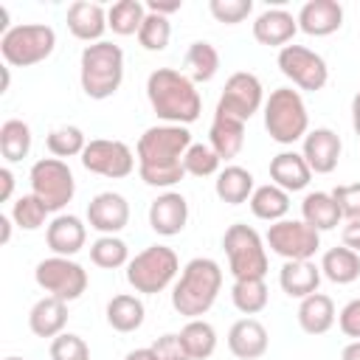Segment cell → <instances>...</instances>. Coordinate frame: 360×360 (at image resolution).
I'll list each match as a JSON object with an SVG mask.
<instances>
[{"label": "cell", "instance_id": "obj_31", "mask_svg": "<svg viewBox=\"0 0 360 360\" xmlns=\"http://www.w3.org/2000/svg\"><path fill=\"white\" fill-rule=\"evenodd\" d=\"M253 174L248 172V169H242V166H225L219 174H217V180H214V191H217V197L222 200V202H228V205H242V202H248L250 200V194H253Z\"/></svg>", "mask_w": 360, "mask_h": 360}, {"label": "cell", "instance_id": "obj_20", "mask_svg": "<svg viewBox=\"0 0 360 360\" xmlns=\"http://www.w3.org/2000/svg\"><path fill=\"white\" fill-rule=\"evenodd\" d=\"M68 31L82 39V42H101L104 31H107V8L90 0H76L68 6Z\"/></svg>", "mask_w": 360, "mask_h": 360}, {"label": "cell", "instance_id": "obj_32", "mask_svg": "<svg viewBox=\"0 0 360 360\" xmlns=\"http://www.w3.org/2000/svg\"><path fill=\"white\" fill-rule=\"evenodd\" d=\"M143 315H146L143 301H141L138 295H129V292H118V295H112L110 304H107V323H110L115 332H121V335L141 329Z\"/></svg>", "mask_w": 360, "mask_h": 360}, {"label": "cell", "instance_id": "obj_46", "mask_svg": "<svg viewBox=\"0 0 360 360\" xmlns=\"http://www.w3.org/2000/svg\"><path fill=\"white\" fill-rule=\"evenodd\" d=\"M152 352H155L158 360H191L188 352H186V346H183V340H180V335H174V332L160 335L152 343Z\"/></svg>", "mask_w": 360, "mask_h": 360}, {"label": "cell", "instance_id": "obj_9", "mask_svg": "<svg viewBox=\"0 0 360 360\" xmlns=\"http://www.w3.org/2000/svg\"><path fill=\"white\" fill-rule=\"evenodd\" d=\"M31 194H37L45 208L53 214V211H62L73 194H76V180H73V172L65 160L59 158H42L31 166Z\"/></svg>", "mask_w": 360, "mask_h": 360}, {"label": "cell", "instance_id": "obj_27", "mask_svg": "<svg viewBox=\"0 0 360 360\" xmlns=\"http://www.w3.org/2000/svg\"><path fill=\"white\" fill-rule=\"evenodd\" d=\"M335 301L326 292H312L298 304V326L307 335H326L335 326Z\"/></svg>", "mask_w": 360, "mask_h": 360}, {"label": "cell", "instance_id": "obj_24", "mask_svg": "<svg viewBox=\"0 0 360 360\" xmlns=\"http://www.w3.org/2000/svg\"><path fill=\"white\" fill-rule=\"evenodd\" d=\"M208 146L219 155V160L236 158L245 146V121L225 112H214V121L208 129Z\"/></svg>", "mask_w": 360, "mask_h": 360}, {"label": "cell", "instance_id": "obj_18", "mask_svg": "<svg viewBox=\"0 0 360 360\" xmlns=\"http://www.w3.org/2000/svg\"><path fill=\"white\" fill-rule=\"evenodd\" d=\"M45 242L53 250V256L73 259L87 242V225L76 214H56L45 228Z\"/></svg>", "mask_w": 360, "mask_h": 360}, {"label": "cell", "instance_id": "obj_17", "mask_svg": "<svg viewBox=\"0 0 360 360\" xmlns=\"http://www.w3.org/2000/svg\"><path fill=\"white\" fill-rule=\"evenodd\" d=\"M188 222V202L180 191H163L149 205V228L158 236H177Z\"/></svg>", "mask_w": 360, "mask_h": 360}, {"label": "cell", "instance_id": "obj_11", "mask_svg": "<svg viewBox=\"0 0 360 360\" xmlns=\"http://www.w3.org/2000/svg\"><path fill=\"white\" fill-rule=\"evenodd\" d=\"M34 281L53 298L76 301L87 290V270L68 256H48L34 267Z\"/></svg>", "mask_w": 360, "mask_h": 360}, {"label": "cell", "instance_id": "obj_23", "mask_svg": "<svg viewBox=\"0 0 360 360\" xmlns=\"http://www.w3.org/2000/svg\"><path fill=\"white\" fill-rule=\"evenodd\" d=\"M309 177H312V169L307 166L301 152H278L270 160V183L284 188L287 194L304 191L309 186Z\"/></svg>", "mask_w": 360, "mask_h": 360}, {"label": "cell", "instance_id": "obj_53", "mask_svg": "<svg viewBox=\"0 0 360 360\" xmlns=\"http://www.w3.org/2000/svg\"><path fill=\"white\" fill-rule=\"evenodd\" d=\"M124 360H158V357H155L152 346H146V349H132V352H127Z\"/></svg>", "mask_w": 360, "mask_h": 360}, {"label": "cell", "instance_id": "obj_5", "mask_svg": "<svg viewBox=\"0 0 360 360\" xmlns=\"http://www.w3.org/2000/svg\"><path fill=\"white\" fill-rule=\"evenodd\" d=\"M262 110H264V129H267V135L276 143H281V146L304 141V135L309 132L307 104H304L301 93L292 90V87H276L267 96Z\"/></svg>", "mask_w": 360, "mask_h": 360}, {"label": "cell", "instance_id": "obj_19", "mask_svg": "<svg viewBox=\"0 0 360 360\" xmlns=\"http://www.w3.org/2000/svg\"><path fill=\"white\" fill-rule=\"evenodd\" d=\"M298 31V20L287 11V8H264L256 20H253V39L259 45H267V48H284L292 42Z\"/></svg>", "mask_w": 360, "mask_h": 360}, {"label": "cell", "instance_id": "obj_3", "mask_svg": "<svg viewBox=\"0 0 360 360\" xmlns=\"http://www.w3.org/2000/svg\"><path fill=\"white\" fill-rule=\"evenodd\" d=\"M219 290H222V267L208 256H197L183 267L180 278L174 281L172 307L188 321L202 318L214 307Z\"/></svg>", "mask_w": 360, "mask_h": 360}, {"label": "cell", "instance_id": "obj_15", "mask_svg": "<svg viewBox=\"0 0 360 360\" xmlns=\"http://www.w3.org/2000/svg\"><path fill=\"white\" fill-rule=\"evenodd\" d=\"M129 222V202L118 191H101L87 202V225L101 236H115Z\"/></svg>", "mask_w": 360, "mask_h": 360}, {"label": "cell", "instance_id": "obj_42", "mask_svg": "<svg viewBox=\"0 0 360 360\" xmlns=\"http://www.w3.org/2000/svg\"><path fill=\"white\" fill-rule=\"evenodd\" d=\"M219 155L208 146V143H191L188 152L183 155V169L186 174H194V177H211V174H219Z\"/></svg>", "mask_w": 360, "mask_h": 360}, {"label": "cell", "instance_id": "obj_25", "mask_svg": "<svg viewBox=\"0 0 360 360\" xmlns=\"http://www.w3.org/2000/svg\"><path fill=\"white\" fill-rule=\"evenodd\" d=\"M65 326H68V301H62V298L45 295L28 312V329L37 338H51L53 340L56 335L65 332Z\"/></svg>", "mask_w": 360, "mask_h": 360}, {"label": "cell", "instance_id": "obj_4", "mask_svg": "<svg viewBox=\"0 0 360 360\" xmlns=\"http://www.w3.org/2000/svg\"><path fill=\"white\" fill-rule=\"evenodd\" d=\"M79 82L87 98L104 101L118 93L124 82V51L115 42H93L84 45L79 59Z\"/></svg>", "mask_w": 360, "mask_h": 360}, {"label": "cell", "instance_id": "obj_30", "mask_svg": "<svg viewBox=\"0 0 360 360\" xmlns=\"http://www.w3.org/2000/svg\"><path fill=\"white\" fill-rule=\"evenodd\" d=\"M183 68H186V76L194 84L211 82L219 73V51L208 39H197V42L188 45V51L183 56Z\"/></svg>", "mask_w": 360, "mask_h": 360}, {"label": "cell", "instance_id": "obj_39", "mask_svg": "<svg viewBox=\"0 0 360 360\" xmlns=\"http://www.w3.org/2000/svg\"><path fill=\"white\" fill-rule=\"evenodd\" d=\"M45 146H48V152L53 155V158H82V152H84V146H87V138H84V132L79 129V127H73V124H65V127H56V129H51L48 132V138H45Z\"/></svg>", "mask_w": 360, "mask_h": 360}, {"label": "cell", "instance_id": "obj_41", "mask_svg": "<svg viewBox=\"0 0 360 360\" xmlns=\"http://www.w3.org/2000/svg\"><path fill=\"white\" fill-rule=\"evenodd\" d=\"M169 39H172V22H169V17H160V14L146 11L143 25H141V31H138L141 48L158 53V51H166Z\"/></svg>", "mask_w": 360, "mask_h": 360}, {"label": "cell", "instance_id": "obj_37", "mask_svg": "<svg viewBox=\"0 0 360 360\" xmlns=\"http://www.w3.org/2000/svg\"><path fill=\"white\" fill-rule=\"evenodd\" d=\"M267 284L264 278H236L233 287H231V301L233 307L242 312V315H259L264 307H267Z\"/></svg>", "mask_w": 360, "mask_h": 360}, {"label": "cell", "instance_id": "obj_43", "mask_svg": "<svg viewBox=\"0 0 360 360\" xmlns=\"http://www.w3.org/2000/svg\"><path fill=\"white\" fill-rule=\"evenodd\" d=\"M51 360H90V346L84 343L82 335L62 332L51 340Z\"/></svg>", "mask_w": 360, "mask_h": 360}, {"label": "cell", "instance_id": "obj_21", "mask_svg": "<svg viewBox=\"0 0 360 360\" xmlns=\"http://www.w3.org/2000/svg\"><path fill=\"white\" fill-rule=\"evenodd\" d=\"M298 28L309 37H329L343 25V6L338 0H309L298 11Z\"/></svg>", "mask_w": 360, "mask_h": 360}, {"label": "cell", "instance_id": "obj_28", "mask_svg": "<svg viewBox=\"0 0 360 360\" xmlns=\"http://www.w3.org/2000/svg\"><path fill=\"white\" fill-rule=\"evenodd\" d=\"M250 214L256 219H264V222H278V219H287V211H290V194L273 183H264V186H256L250 200Z\"/></svg>", "mask_w": 360, "mask_h": 360}, {"label": "cell", "instance_id": "obj_44", "mask_svg": "<svg viewBox=\"0 0 360 360\" xmlns=\"http://www.w3.org/2000/svg\"><path fill=\"white\" fill-rule=\"evenodd\" d=\"M208 11L217 22H225V25H236L242 20L250 17L253 11V0H211L208 3Z\"/></svg>", "mask_w": 360, "mask_h": 360}, {"label": "cell", "instance_id": "obj_38", "mask_svg": "<svg viewBox=\"0 0 360 360\" xmlns=\"http://www.w3.org/2000/svg\"><path fill=\"white\" fill-rule=\"evenodd\" d=\"M90 262L101 270H118L129 264V248L121 236H98L90 245Z\"/></svg>", "mask_w": 360, "mask_h": 360}, {"label": "cell", "instance_id": "obj_52", "mask_svg": "<svg viewBox=\"0 0 360 360\" xmlns=\"http://www.w3.org/2000/svg\"><path fill=\"white\" fill-rule=\"evenodd\" d=\"M352 127H354V135L360 138V90L352 98Z\"/></svg>", "mask_w": 360, "mask_h": 360}, {"label": "cell", "instance_id": "obj_26", "mask_svg": "<svg viewBox=\"0 0 360 360\" xmlns=\"http://www.w3.org/2000/svg\"><path fill=\"white\" fill-rule=\"evenodd\" d=\"M321 264H315L312 259L307 262H284L278 270V284L290 298H307L312 292H318L321 284Z\"/></svg>", "mask_w": 360, "mask_h": 360}, {"label": "cell", "instance_id": "obj_29", "mask_svg": "<svg viewBox=\"0 0 360 360\" xmlns=\"http://www.w3.org/2000/svg\"><path fill=\"white\" fill-rule=\"evenodd\" d=\"M301 219L321 233V231H332L343 219V214L329 191H309L301 202Z\"/></svg>", "mask_w": 360, "mask_h": 360}, {"label": "cell", "instance_id": "obj_54", "mask_svg": "<svg viewBox=\"0 0 360 360\" xmlns=\"http://www.w3.org/2000/svg\"><path fill=\"white\" fill-rule=\"evenodd\" d=\"M11 217H0V245H8V239H11Z\"/></svg>", "mask_w": 360, "mask_h": 360}, {"label": "cell", "instance_id": "obj_40", "mask_svg": "<svg viewBox=\"0 0 360 360\" xmlns=\"http://www.w3.org/2000/svg\"><path fill=\"white\" fill-rule=\"evenodd\" d=\"M48 214H51V211L45 208V202H42L37 194H22V197L14 200L8 217L14 219V225H17L20 231H37V228L45 225Z\"/></svg>", "mask_w": 360, "mask_h": 360}, {"label": "cell", "instance_id": "obj_47", "mask_svg": "<svg viewBox=\"0 0 360 360\" xmlns=\"http://www.w3.org/2000/svg\"><path fill=\"white\" fill-rule=\"evenodd\" d=\"M338 326H340V332H343L346 338L360 340V298L349 301V304L338 312Z\"/></svg>", "mask_w": 360, "mask_h": 360}, {"label": "cell", "instance_id": "obj_55", "mask_svg": "<svg viewBox=\"0 0 360 360\" xmlns=\"http://www.w3.org/2000/svg\"><path fill=\"white\" fill-rule=\"evenodd\" d=\"M8 84H11V76H8V65H6V68H3V84H0V93H6Z\"/></svg>", "mask_w": 360, "mask_h": 360}, {"label": "cell", "instance_id": "obj_56", "mask_svg": "<svg viewBox=\"0 0 360 360\" xmlns=\"http://www.w3.org/2000/svg\"><path fill=\"white\" fill-rule=\"evenodd\" d=\"M6 360H25V357H6Z\"/></svg>", "mask_w": 360, "mask_h": 360}, {"label": "cell", "instance_id": "obj_45", "mask_svg": "<svg viewBox=\"0 0 360 360\" xmlns=\"http://www.w3.org/2000/svg\"><path fill=\"white\" fill-rule=\"evenodd\" d=\"M340 214L352 222V219H360V183H346V186H338L332 191Z\"/></svg>", "mask_w": 360, "mask_h": 360}, {"label": "cell", "instance_id": "obj_6", "mask_svg": "<svg viewBox=\"0 0 360 360\" xmlns=\"http://www.w3.org/2000/svg\"><path fill=\"white\" fill-rule=\"evenodd\" d=\"M222 250L228 256V270L236 278H264L267 276V248L256 228L233 222L222 233Z\"/></svg>", "mask_w": 360, "mask_h": 360}, {"label": "cell", "instance_id": "obj_51", "mask_svg": "<svg viewBox=\"0 0 360 360\" xmlns=\"http://www.w3.org/2000/svg\"><path fill=\"white\" fill-rule=\"evenodd\" d=\"M340 360H360V340H352L340 349Z\"/></svg>", "mask_w": 360, "mask_h": 360}, {"label": "cell", "instance_id": "obj_13", "mask_svg": "<svg viewBox=\"0 0 360 360\" xmlns=\"http://www.w3.org/2000/svg\"><path fill=\"white\" fill-rule=\"evenodd\" d=\"M135 160L138 158L132 155V149L115 138H93L82 152V166L90 174L110 177V180L129 177L135 172Z\"/></svg>", "mask_w": 360, "mask_h": 360}, {"label": "cell", "instance_id": "obj_49", "mask_svg": "<svg viewBox=\"0 0 360 360\" xmlns=\"http://www.w3.org/2000/svg\"><path fill=\"white\" fill-rule=\"evenodd\" d=\"M180 8H183V0H169V3H160V0H149V3H146V11H152V14H160V17H169V14L180 11Z\"/></svg>", "mask_w": 360, "mask_h": 360}, {"label": "cell", "instance_id": "obj_50", "mask_svg": "<svg viewBox=\"0 0 360 360\" xmlns=\"http://www.w3.org/2000/svg\"><path fill=\"white\" fill-rule=\"evenodd\" d=\"M11 194H14V172L8 166H3L0 169V200L6 202V200H11Z\"/></svg>", "mask_w": 360, "mask_h": 360}, {"label": "cell", "instance_id": "obj_33", "mask_svg": "<svg viewBox=\"0 0 360 360\" xmlns=\"http://www.w3.org/2000/svg\"><path fill=\"white\" fill-rule=\"evenodd\" d=\"M321 273L332 284H352V281L360 278V253H354L346 245L329 248L321 259Z\"/></svg>", "mask_w": 360, "mask_h": 360}, {"label": "cell", "instance_id": "obj_35", "mask_svg": "<svg viewBox=\"0 0 360 360\" xmlns=\"http://www.w3.org/2000/svg\"><path fill=\"white\" fill-rule=\"evenodd\" d=\"M146 17V6L141 0H118L107 8V28L118 37H138Z\"/></svg>", "mask_w": 360, "mask_h": 360}, {"label": "cell", "instance_id": "obj_22", "mask_svg": "<svg viewBox=\"0 0 360 360\" xmlns=\"http://www.w3.org/2000/svg\"><path fill=\"white\" fill-rule=\"evenodd\" d=\"M267 346H270L267 329L256 318H239L228 329V349L239 360H259L267 352Z\"/></svg>", "mask_w": 360, "mask_h": 360}, {"label": "cell", "instance_id": "obj_16", "mask_svg": "<svg viewBox=\"0 0 360 360\" xmlns=\"http://www.w3.org/2000/svg\"><path fill=\"white\" fill-rule=\"evenodd\" d=\"M340 152H343V143H340V135L329 127H315L304 135V146H301V155L307 160V166L315 172V174H332L338 169V160H340Z\"/></svg>", "mask_w": 360, "mask_h": 360}, {"label": "cell", "instance_id": "obj_1", "mask_svg": "<svg viewBox=\"0 0 360 360\" xmlns=\"http://www.w3.org/2000/svg\"><path fill=\"white\" fill-rule=\"evenodd\" d=\"M191 146L188 127L177 124H155L143 129L135 146L138 174L152 188H172L186 177L183 155Z\"/></svg>", "mask_w": 360, "mask_h": 360}, {"label": "cell", "instance_id": "obj_7", "mask_svg": "<svg viewBox=\"0 0 360 360\" xmlns=\"http://www.w3.org/2000/svg\"><path fill=\"white\" fill-rule=\"evenodd\" d=\"M56 48V31L45 22L11 25L0 37V53L8 68H31L45 62Z\"/></svg>", "mask_w": 360, "mask_h": 360}, {"label": "cell", "instance_id": "obj_48", "mask_svg": "<svg viewBox=\"0 0 360 360\" xmlns=\"http://www.w3.org/2000/svg\"><path fill=\"white\" fill-rule=\"evenodd\" d=\"M340 236H343V245H346V248H352L354 253H360V219L346 222Z\"/></svg>", "mask_w": 360, "mask_h": 360}, {"label": "cell", "instance_id": "obj_12", "mask_svg": "<svg viewBox=\"0 0 360 360\" xmlns=\"http://www.w3.org/2000/svg\"><path fill=\"white\" fill-rule=\"evenodd\" d=\"M278 70L301 90H323L329 82V68L321 53H315L307 45H284L278 51Z\"/></svg>", "mask_w": 360, "mask_h": 360}, {"label": "cell", "instance_id": "obj_14", "mask_svg": "<svg viewBox=\"0 0 360 360\" xmlns=\"http://www.w3.org/2000/svg\"><path fill=\"white\" fill-rule=\"evenodd\" d=\"M262 107H264V87H262L259 76L250 70L231 73L222 87V96L217 101V112L233 115L239 121H250Z\"/></svg>", "mask_w": 360, "mask_h": 360}, {"label": "cell", "instance_id": "obj_10", "mask_svg": "<svg viewBox=\"0 0 360 360\" xmlns=\"http://www.w3.org/2000/svg\"><path fill=\"white\" fill-rule=\"evenodd\" d=\"M264 245L284 262H307L321 248V233L304 219H278L267 228Z\"/></svg>", "mask_w": 360, "mask_h": 360}, {"label": "cell", "instance_id": "obj_2", "mask_svg": "<svg viewBox=\"0 0 360 360\" xmlns=\"http://www.w3.org/2000/svg\"><path fill=\"white\" fill-rule=\"evenodd\" d=\"M146 98L163 124L188 127L202 112V98L197 93V84L183 70L174 68H158L149 73Z\"/></svg>", "mask_w": 360, "mask_h": 360}, {"label": "cell", "instance_id": "obj_36", "mask_svg": "<svg viewBox=\"0 0 360 360\" xmlns=\"http://www.w3.org/2000/svg\"><path fill=\"white\" fill-rule=\"evenodd\" d=\"M31 152V127L20 118H8L0 127V155L6 163H17Z\"/></svg>", "mask_w": 360, "mask_h": 360}, {"label": "cell", "instance_id": "obj_8", "mask_svg": "<svg viewBox=\"0 0 360 360\" xmlns=\"http://www.w3.org/2000/svg\"><path fill=\"white\" fill-rule=\"evenodd\" d=\"M180 273V259L172 248L166 245H149L143 248L141 253H135L127 264V284L135 290V292H143V295H155V292H163L174 276Z\"/></svg>", "mask_w": 360, "mask_h": 360}, {"label": "cell", "instance_id": "obj_34", "mask_svg": "<svg viewBox=\"0 0 360 360\" xmlns=\"http://www.w3.org/2000/svg\"><path fill=\"white\" fill-rule=\"evenodd\" d=\"M180 340L191 360H208L217 352V329L202 318H191L180 329Z\"/></svg>", "mask_w": 360, "mask_h": 360}]
</instances>
